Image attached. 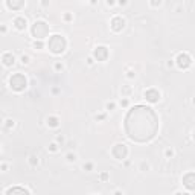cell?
I'll list each match as a JSON object with an SVG mask.
<instances>
[{"mask_svg": "<svg viewBox=\"0 0 195 195\" xmlns=\"http://www.w3.org/2000/svg\"><path fill=\"white\" fill-rule=\"evenodd\" d=\"M125 133L136 143H146L156 137L158 131V116L148 105H134L128 110L123 120Z\"/></svg>", "mask_w": 195, "mask_h": 195, "instance_id": "6da1fadb", "label": "cell"}, {"mask_svg": "<svg viewBox=\"0 0 195 195\" xmlns=\"http://www.w3.org/2000/svg\"><path fill=\"white\" fill-rule=\"evenodd\" d=\"M47 47H49V50H50L52 53L60 55V53H63V52L66 50V47H67V41H66V38H64L63 35L55 34V35H52V37L49 38Z\"/></svg>", "mask_w": 195, "mask_h": 195, "instance_id": "7a4b0ae2", "label": "cell"}, {"mask_svg": "<svg viewBox=\"0 0 195 195\" xmlns=\"http://www.w3.org/2000/svg\"><path fill=\"white\" fill-rule=\"evenodd\" d=\"M31 32H32V37H35L37 40H43L49 35V25L43 20H37L32 28H31Z\"/></svg>", "mask_w": 195, "mask_h": 195, "instance_id": "3957f363", "label": "cell"}, {"mask_svg": "<svg viewBox=\"0 0 195 195\" xmlns=\"http://www.w3.org/2000/svg\"><path fill=\"white\" fill-rule=\"evenodd\" d=\"M26 85H28V81L25 78V75H21V73H15L9 78V87L15 92H23L26 88Z\"/></svg>", "mask_w": 195, "mask_h": 195, "instance_id": "277c9868", "label": "cell"}, {"mask_svg": "<svg viewBox=\"0 0 195 195\" xmlns=\"http://www.w3.org/2000/svg\"><path fill=\"white\" fill-rule=\"evenodd\" d=\"M111 154H113V157L117 158V160H123V158H127V156H128V148H127V145H123V143H117V145L113 146Z\"/></svg>", "mask_w": 195, "mask_h": 195, "instance_id": "5b68a950", "label": "cell"}, {"mask_svg": "<svg viewBox=\"0 0 195 195\" xmlns=\"http://www.w3.org/2000/svg\"><path fill=\"white\" fill-rule=\"evenodd\" d=\"M175 61H177V66H178L180 69H188V67L192 64V58H191L188 53H178Z\"/></svg>", "mask_w": 195, "mask_h": 195, "instance_id": "8992f818", "label": "cell"}, {"mask_svg": "<svg viewBox=\"0 0 195 195\" xmlns=\"http://www.w3.org/2000/svg\"><path fill=\"white\" fill-rule=\"evenodd\" d=\"M93 57L96 58V61H105L108 58V49L105 46H98L93 50Z\"/></svg>", "mask_w": 195, "mask_h": 195, "instance_id": "52a82bcc", "label": "cell"}, {"mask_svg": "<svg viewBox=\"0 0 195 195\" xmlns=\"http://www.w3.org/2000/svg\"><path fill=\"white\" fill-rule=\"evenodd\" d=\"M183 185L186 189L189 191H195V172H188L183 177Z\"/></svg>", "mask_w": 195, "mask_h": 195, "instance_id": "ba28073f", "label": "cell"}, {"mask_svg": "<svg viewBox=\"0 0 195 195\" xmlns=\"http://www.w3.org/2000/svg\"><path fill=\"white\" fill-rule=\"evenodd\" d=\"M110 25H111V29H113L115 32H120V31L125 28V20H123L122 17L117 15V17H113V18H111V23H110Z\"/></svg>", "mask_w": 195, "mask_h": 195, "instance_id": "9c48e42d", "label": "cell"}, {"mask_svg": "<svg viewBox=\"0 0 195 195\" xmlns=\"http://www.w3.org/2000/svg\"><path fill=\"white\" fill-rule=\"evenodd\" d=\"M145 99L148 101V102H158V99H160V93H158V90L156 88H150V90H146L145 92Z\"/></svg>", "mask_w": 195, "mask_h": 195, "instance_id": "30bf717a", "label": "cell"}, {"mask_svg": "<svg viewBox=\"0 0 195 195\" xmlns=\"http://www.w3.org/2000/svg\"><path fill=\"white\" fill-rule=\"evenodd\" d=\"M5 195H31V194H29L28 189H25L21 186H12V188H9L5 192Z\"/></svg>", "mask_w": 195, "mask_h": 195, "instance_id": "8fae6325", "label": "cell"}, {"mask_svg": "<svg viewBox=\"0 0 195 195\" xmlns=\"http://www.w3.org/2000/svg\"><path fill=\"white\" fill-rule=\"evenodd\" d=\"M14 26H15L18 31H25L26 26H28V21H26L25 17H17V18H14Z\"/></svg>", "mask_w": 195, "mask_h": 195, "instance_id": "7c38bea8", "label": "cell"}, {"mask_svg": "<svg viewBox=\"0 0 195 195\" xmlns=\"http://www.w3.org/2000/svg\"><path fill=\"white\" fill-rule=\"evenodd\" d=\"M2 61H3V64H5L6 67H9V66H12V64L15 63V57H14L12 53L6 52V53L2 55Z\"/></svg>", "mask_w": 195, "mask_h": 195, "instance_id": "4fadbf2b", "label": "cell"}, {"mask_svg": "<svg viewBox=\"0 0 195 195\" xmlns=\"http://www.w3.org/2000/svg\"><path fill=\"white\" fill-rule=\"evenodd\" d=\"M23 5H25L23 2H12V0H8V2H6V6L11 8V9H18V8H21Z\"/></svg>", "mask_w": 195, "mask_h": 195, "instance_id": "5bb4252c", "label": "cell"}, {"mask_svg": "<svg viewBox=\"0 0 195 195\" xmlns=\"http://www.w3.org/2000/svg\"><path fill=\"white\" fill-rule=\"evenodd\" d=\"M47 125L55 128V127H58V125H60V119H58V117H55V116L47 117Z\"/></svg>", "mask_w": 195, "mask_h": 195, "instance_id": "9a60e30c", "label": "cell"}, {"mask_svg": "<svg viewBox=\"0 0 195 195\" xmlns=\"http://www.w3.org/2000/svg\"><path fill=\"white\" fill-rule=\"evenodd\" d=\"M29 163H31L32 166L38 165V157H37V156H31V157H29Z\"/></svg>", "mask_w": 195, "mask_h": 195, "instance_id": "2e32d148", "label": "cell"}, {"mask_svg": "<svg viewBox=\"0 0 195 195\" xmlns=\"http://www.w3.org/2000/svg\"><path fill=\"white\" fill-rule=\"evenodd\" d=\"M21 63H23V64H28V63H29V57H28V55H23V57H21Z\"/></svg>", "mask_w": 195, "mask_h": 195, "instance_id": "e0dca14e", "label": "cell"}, {"mask_svg": "<svg viewBox=\"0 0 195 195\" xmlns=\"http://www.w3.org/2000/svg\"><path fill=\"white\" fill-rule=\"evenodd\" d=\"M67 160H69V162H75V160H76V156H75V154H67Z\"/></svg>", "mask_w": 195, "mask_h": 195, "instance_id": "ac0fdd59", "label": "cell"}, {"mask_svg": "<svg viewBox=\"0 0 195 195\" xmlns=\"http://www.w3.org/2000/svg\"><path fill=\"white\" fill-rule=\"evenodd\" d=\"M122 93H123V95H130V93H131V88H130V87H125V88H122Z\"/></svg>", "mask_w": 195, "mask_h": 195, "instance_id": "d6986e66", "label": "cell"}, {"mask_svg": "<svg viewBox=\"0 0 195 195\" xmlns=\"http://www.w3.org/2000/svg\"><path fill=\"white\" fill-rule=\"evenodd\" d=\"M49 150H50V151H52V153H55V151H57V150H58V148H57V143H52V145H50V146H49Z\"/></svg>", "mask_w": 195, "mask_h": 195, "instance_id": "ffe728a7", "label": "cell"}, {"mask_svg": "<svg viewBox=\"0 0 195 195\" xmlns=\"http://www.w3.org/2000/svg\"><path fill=\"white\" fill-rule=\"evenodd\" d=\"M34 46H35V49H41V47H43V43H41V41H35Z\"/></svg>", "mask_w": 195, "mask_h": 195, "instance_id": "44dd1931", "label": "cell"}, {"mask_svg": "<svg viewBox=\"0 0 195 195\" xmlns=\"http://www.w3.org/2000/svg\"><path fill=\"white\" fill-rule=\"evenodd\" d=\"M55 69H57V70H63V64H61V63H57V64H55Z\"/></svg>", "mask_w": 195, "mask_h": 195, "instance_id": "7402d4cb", "label": "cell"}, {"mask_svg": "<svg viewBox=\"0 0 195 195\" xmlns=\"http://www.w3.org/2000/svg\"><path fill=\"white\" fill-rule=\"evenodd\" d=\"M115 108V102H110V104H107V110H113Z\"/></svg>", "mask_w": 195, "mask_h": 195, "instance_id": "603a6c76", "label": "cell"}, {"mask_svg": "<svg viewBox=\"0 0 195 195\" xmlns=\"http://www.w3.org/2000/svg\"><path fill=\"white\" fill-rule=\"evenodd\" d=\"M92 168H93V165H92V163H87V165H84V169H88V171H90Z\"/></svg>", "mask_w": 195, "mask_h": 195, "instance_id": "cb8c5ba5", "label": "cell"}, {"mask_svg": "<svg viewBox=\"0 0 195 195\" xmlns=\"http://www.w3.org/2000/svg\"><path fill=\"white\" fill-rule=\"evenodd\" d=\"M172 154H174V153H172V150H166V156H168V157H169V156L172 157Z\"/></svg>", "mask_w": 195, "mask_h": 195, "instance_id": "d4e9b609", "label": "cell"}, {"mask_svg": "<svg viewBox=\"0 0 195 195\" xmlns=\"http://www.w3.org/2000/svg\"><path fill=\"white\" fill-rule=\"evenodd\" d=\"M120 104H122V107H127V105H128V101H127V99H123Z\"/></svg>", "mask_w": 195, "mask_h": 195, "instance_id": "484cf974", "label": "cell"}, {"mask_svg": "<svg viewBox=\"0 0 195 195\" xmlns=\"http://www.w3.org/2000/svg\"><path fill=\"white\" fill-rule=\"evenodd\" d=\"M6 122H8V123H6L8 127H11V125H14V122H12V120H6Z\"/></svg>", "mask_w": 195, "mask_h": 195, "instance_id": "4316f807", "label": "cell"}, {"mask_svg": "<svg viewBox=\"0 0 195 195\" xmlns=\"http://www.w3.org/2000/svg\"><path fill=\"white\" fill-rule=\"evenodd\" d=\"M57 140H58V142H63L64 139H63V136H58V137H57Z\"/></svg>", "mask_w": 195, "mask_h": 195, "instance_id": "83f0119b", "label": "cell"}, {"mask_svg": "<svg viewBox=\"0 0 195 195\" xmlns=\"http://www.w3.org/2000/svg\"><path fill=\"white\" fill-rule=\"evenodd\" d=\"M175 195H189V194H186V192H178V194H175Z\"/></svg>", "mask_w": 195, "mask_h": 195, "instance_id": "f1b7e54d", "label": "cell"}, {"mask_svg": "<svg viewBox=\"0 0 195 195\" xmlns=\"http://www.w3.org/2000/svg\"><path fill=\"white\" fill-rule=\"evenodd\" d=\"M115 195H122V192H119V191H117V192H116Z\"/></svg>", "mask_w": 195, "mask_h": 195, "instance_id": "f546056e", "label": "cell"}, {"mask_svg": "<svg viewBox=\"0 0 195 195\" xmlns=\"http://www.w3.org/2000/svg\"><path fill=\"white\" fill-rule=\"evenodd\" d=\"M194 139H195V131H194Z\"/></svg>", "mask_w": 195, "mask_h": 195, "instance_id": "4dcf8cb0", "label": "cell"}]
</instances>
